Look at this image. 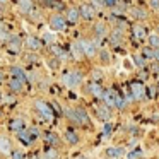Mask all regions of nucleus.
Listing matches in <instances>:
<instances>
[{"label":"nucleus","mask_w":159,"mask_h":159,"mask_svg":"<svg viewBox=\"0 0 159 159\" xmlns=\"http://www.w3.org/2000/svg\"><path fill=\"white\" fill-rule=\"evenodd\" d=\"M80 14H79V9L77 7H69L65 12V19L69 24H77V21H79Z\"/></svg>","instance_id":"nucleus-8"},{"label":"nucleus","mask_w":159,"mask_h":159,"mask_svg":"<svg viewBox=\"0 0 159 159\" xmlns=\"http://www.w3.org/2000/svg\"><path fill=\"white\" fill-rule=\"evenodd\" d=\"M130 91H132V94H134L135 99H142L144 94H145V87L142 86V84H139V82H132Z\"/></svg>","instance_id":"nucleus-13"},{"label":"nucleus","mask_w":159,"mask_h":159,"mask_svg":"<svg viewBox=\"0 0 159 159\" xmlns=\"http://www.w3.org/2000/svg\"><path fill=\"white\" fill-rule=\"evenodd\" d=\"M22 89H24V82L19 79H14V77H11L9 79V91L11 93H22Z\"/></svg>","instance_id":"nucleus-11"},{"label":"nucleus","mask_w":159,"mask_h":159,"mask_svg":"<svg viewBox=\"0 0 159 159\" xmlns=\"http://www.w3.org/2000/svg\"><path fill=\"white\" fill-rule=\"evenodd\" d=\"M103 5H104V7L115 9V7H116V0H103Z\"/></svg>","instance_id":"nucleus-35"},{"label":"nucleus","mask_w":159,"mask_h":159,"mask_svg":"<svg viewBox=\"0 0 159 159\" xmlns=\"http://www.w3.org/2000/svg\"><path fill=\"white\" fill-rule=\"evenodd\" d=\"M99 57H101V60L106 62V63L111 62V57H110V53H108V50H99Z\"/></svg>","instance_id":"nucleus-30"},{"label":"nucleus","mask_w":159,"mask_h":159,"mask_svg":"<svg viewBox=\"0 0 159 159\" xmlns=\"http://www.w3.org/2000/svg\"><path fill=\"white\" fill-rule=\"evenodd\" d=\"M94 33H96L98 38H104V36L108 34L106 24H104V22H96V26H94Z\"/></svg>","instance_id":"nucleus-20"},{"label":"nucleus","mask_w":159,"mask_h":159,"mask_svg":"<svg viewBox=\"0 0 159 159\" xmlns=\"http://www.w3.org/2000/svg\"><path fill=\"white\" fill-rule=\"evenodd\" d=\"M45 41L46 43H53L55 41V36H53L52 33H45Z\"/></svg>","instance_id":"nucleus-37"},{"label":"nucleus","mask_w":159,"mask_h":159,"mask_svg":"<svg viewBox=\"0 0 159 159\" xmlns=\"http://www.w3.org/2000/svg\"><path fill=\"white\" fill-rule=\"evenodd\" d=\"M57 157H58V152H57L55 147H52V149L46 151V159H57Z\"/></svg>","instance_id":"nucleus-31"},{"label":"nucleus","mask_w":159,"mask_h":159,"mask_svg":"<svg viewBox=\"0 0 159 159\" xmlns=\"http://www.w3.org/2000/svg\"><path fill=\"white\" fill-rule=\"evenodd\" d=\"M142 57H144V58H154V48H151V46H149V48H144V52H142Z\"/></svg>","instance_id":"nucleus-29"},{"label":"nucleus","mask_w":159,"mask_h":159,"mask_svg":"<svg viewBox=\"0 0 159 159\" xmlns=\"http://www.w3.org/2000/svg\"><path fill=\"white\" fill-rule=\"evenodd\" d=\"M9 48H11V52L17 53L19 50H21V45H19L17 39H9Z\"/></svg>","instance_id":"nucleus-28"},{"label":"nucleus","mask_w":159,"mask_h":159,"mask_svg":"<svg viewBox=\"0 0 159 159\" xmlns=\"http://www.w3.org/2000/svg\"><path fill=\"white\" fill-rule=\"evenodd\" d=\"M79 14H80V17H84L86 21H91V19H94V16H96V9L91 4H82L79 7Z\"/></svg>","instance_id":"nucleus-6"},{"label":"nucleus","mask_w":159,"mask_h":159,"mask_svg":"<svg viewBox=\"0 0 159 159\" xmlns=\"http://www.w3.org/2000/svg\"><path fill=\"white\" fill-rule=\"evenodd\" d=\"M72 53H74V57H75V58H80V57L84 55V52H82V48H80L79 41L72 45Z\"/></svg>","instance_id":"nucleus-26"},{"label":"nucleus","mask_w":159,"mask_h":159,"mask_svg":"<svg viewBox=\"0 0 159 159\" xmlns=\"http://www.w3.org/2000/svg\"><path fill=\"white\" fill-rule=\"evenodd\" d=\"M79 45H80V48H82V52H84V55H86V57H96L98 48H96V43H94V41H89V39H80Z\"/></svg>","instance_id":"nucleus-5"},{"label":"nucleus","mask_w":159,"mask_h":159,"mask_svg":"<svg viewBox=\"0 0 159 159\" xmlns=\"http://www.w3.org/2000/svg\"><path fill=\"white\" fill-rule=\"evenodd\" d=\"M111 41H113L115 45L121 43V41H123V34H121L120 31H113V33H111Z\"/></svg>","instance_id":"nucleus-27"},{"label":"nucleus","mask_w":159,"mask_h":159,"mask_svg":"<svg viewBox=\"0 0 159 159\" xmlns=\"http://www.w3.org/2000/svg\"><path fill=\"white\" fill-rule=\"evenodd\" d=\"M26 43H28V46L31 50H38L39 46H41V41H39V39H36V38H33V36H29V38L26 39Z\"/></svg>","instance_id":"nucleus-25"},{"label":"nucleus","mask_w":159,"mask_h":159,"mask_svg":"<svg viewBox=\"0 0 159 159\" xmlns=\"http://www.w3.org/2000/svg\"><path fill=\"white\" fill-rule=\"evenodd\" d=\"M11 77H14V79H19L24 82L26 80V72L22 69H19V67H12L11 69Z\"/></svg>","instance_id":"nucleus-21"},{"label":"nucleus","mask_w":159,"mask_h":159,"mask_svg":"<svg viewBox=\"0 0 159 159\" xmlns=\"http://www.w3.org/2000/svg\"><path fill=\"white\" fill-rule=\"evenodd\" d=\"M156 33H157V34H159V26H157V31H156Z\"/></svg>","instance_id":"nucleus-44"},{"label":"nucleus","mask_w":159,"mask_h":159,"mask_svg":"<svg viewBox=\"0 0 159 159\" xmlns=\"http://www.w3.org/2000/svg\"><path fill=\"white\" fill-rule=\"evenodd\" d=\"M75 159H87L86 156H79V157H75Z\"/></svg>","instance_id":"nucleus-43"},{"label":"nucleus","mask_w":159,"mask_h":159,"mask_svg":"<svg viewBox=\"0 0 159 159\" xmlns=\"http://www.w3.org/2000/svg\"><path fill=\"white\" fill-rule=\"evenodd\" d=\"M130 14H132V17H135V19H145V17H147V12H145L144 9H140V7L132 9Z\"/></svg>","instance_id":"nucleus-24"},{"label":"nucleus","mask_w":159,"mask_h":159,"mask_svg":"<svg viewBox=\"0 0 159 159\" xmlns=\"http://www.w3.org/2000/svg\"><path fill=\"white\" fill-rule=\"evenodd\" d=\"M48 22H50V28L55 29V31H65L67 26H69L65 16H62V14H53Z\"/></svg>","instance_id":"nucleus-4"},{"label":"nucleus","mask_w":159,"mask_h":159,"mask_svg":"<svg viewBox=\"0 0 159 159\" xmlns=\"http://www.w3.org/2000/svg\"><path fill=\"white\" fill-rule=\"evenodd\" d=\"M16 135H17L19 142H22V144H24V145H29V144H31V142H33L31 135H29V130H26V128H24V130H21V132H17V134H16Z\"/></svg>","instance_id":"nucleus-18"},{"label":"nucleus","mask_w":159,"mask_h":159,"mask_svg":"<svg viewBox=\"0 0 159 159\" xmlns=\"http://www.w3.org/2000/svg\"><path fill=\"white\" fill-rule=\"evenodd\" d=\"M31 159H38V157H31Z\"/></svg>","instance_id":"nucleus-45"},{"label":"nucleus","mask_w":159,"mask_h":159,"mask_svg":"<svg viewBox=\"0 0 159 159\" xmlns=\"http://www.w3.org/2000/svg\"><path fill=\"white\" fill-rule=\"evenodd\" d=\"M4 79H5V75H4V72L0 70V82H4Z\"/></svg>","instance_id":"nucleus-42"},{"label":"nucleus","mask_w":159,"mask_h":159,"mask_svg":"<svg viewBox=\"0 0 159 159\" xmlns=\"http://www.w3.org/2000/svg\"><path fill=\"white\" fill-rule=\"evenodd\" d=\"M26 128V123H24V120H22L21 116H16V118H12L11 120V123H9V130L11 132H21V130H24Z\"/></svg>","instance_id":"nucleus-9"},{"label":"nucleus","mask_w":159,"mask_h":159,"mask_svg":"<svg viewBox=\"0 0 159 159\" xmlns=\"http://www.w3.org/2000/svg\"><path fill=\"white\" fill-rule=\"evenodd\" d=\"M104 156H106V159H118L123 156V149L121 147H108L104 151Z\"/></svg>","instance_id":"nucleus-15"},{"label":"nucleus","mask_w":159,"mask_h":159,"mask_svg":"<svg viewBox=\"0 0 159 159\" xmlns=\"http://www.w3.org/2000/svg\"><path fill=\"white\" fill-rule=\"evenodd\" d=\"M63 139H65V142L67 144H70V145H77L79 144V134H77L75 130H67L65 134H63Z\"/></svg>","instance_id":"nucleus-14"},{"label":"nucleus","mask_w":159,"mask_h":159,"mask_svg":"<svg viewBox=\"0 0 159 159\" xmlns=\"http://www.w3.org/2000/svg\"><path fill=\"white\" fill-rule=\"evenodd\" d=\"M116 98H118V93H116V91L108 89L106 93H104L103 101H104V104H106L108 108H115V103H116Z\"/></svg>","instance_id":"nucleus-10"},{"label":"nucleus","mask_w":159,"mask_h":159,"mask_svg":"<svg viewBox=\"0 0 159 159\" xmlns=\"http://www.w3.org/2000/svg\"><path fill=\"white\" fill-rule=\"evenodd\" d=\"M82 80H84V74L80 72V70H70V72L65 74V77H63V82H65L69 87L80 86Z\"/></svg>","instance_id":"nucleus-3"},{"label":"nucleus","mask_w":159,"mask_h":159,"mask_svg":"<svg viewBox=\"0 0 159 159\" xmlns=\"http://www.w3.org/2000/svg\"><path fill=\"white\" fill-rule=\"evenodd\" d=\"M96 116L99 118L101 121H110V118H111V111H110V108L106 106V104H99V106L96 108Z\"/></svg>","instance_id":"nucleus-7"},{"label":"nucleus","mask_w":159,"mask_h":159,"mask_svg":"<svg viewBox=\"0 0 159 159\" xmlns=\"http://www.w3.org/2000/svg\"><path fill=\"white\" fill-rule=\"evenodd\" d=\"M11 157H12V159H26V156L22 154L21 151H17V149H12V152H11Z\"/></svg>","instance_id":"nucleus-32"},{"label":"nucleus","mask_w":159,"mask_h":159,"mask_svg":"<svg viewBox=\"0 0 159 159\" xmlns=\"http://www.w3.org/2000/svg\"><path fill=\"white\" fill-rule=\"evenodd\" d=\"M0 152L2 154H11L12 152V144L9 137H0Z\"/></svg>","instance_id":"nucleus-16"},{"label":"nucleus","mask_w":159,"mask_h":159,"mask_svg":"<svg viewBox=\"0 0 159 159\" xmlns=\"http://www.w3.org/2000/svg\"><path fill=\"white\" fill-rule=\"evenodd\" d=\"M19 11L22 14H31L33 12V2L31 0H19Z\"/></svg>","instance_id":"nucleus-19"},{"label":"nucleus","mask_w":159,"mask_h":159,"mask_svg":"<svg viewBox=\"0 0 159 159\" xmlns=\"http://www.w3.org/2000/svg\"><path fill=\"white\" fill-rule=\"evenodd\" d=\"M33 104H34V110L41 115L43 120L52 121L53 118H55V115H53V111H52V106H50L48 103H45V101H41V99H36Z\"/></svg>","instance_id":"nucleus-2"},{"label":"nucleus","mask_w":159,"mask_h":159,"mask_svg":"<svg viewBox=\"0 0 159 159\" xmlns=\"http://www.w3.org/2000/svg\"><path fill=\"white\" fill-rule=\"evenodd\" d=\"M101 75H103V74H101V70H94V72H93V77H94V82H98V80L101 79Z\"/></svg>","instance_id":"nucleus-39"},{"label":"nucleus","mask_w":159,"mask_h":159,"mask_svg":"<svg viewBox=\"0 0 159 159\" xmlns=\"http://www.w3.org/2000/svg\"><path fill=\"white\" fill-rule=\"evenodd\" d=\"M151 5L154 9H159V0H151Z\"/></svg>","instance_id":"nucleus-41"},{"label":"nucleus","mask_w":159,"mask_h":159,"mask_svg":"<svg viewBox=\"0 0 159 159\" xmlns=\"http://www.w3.org/2000/svg\"><path fill=\"white\" fill-rule=\"evenodd\" d=\"M103 132H104V137H110V134H111V125L108 123V121H106V125H104Z\"/></svg>","instance_id":"nucleus-36"},{"label":"nucleus","mask_w":159,"mask_h":159,"mask_svg":"<svg viewBox=\"0 0 159 159\" xmlns=\"http://www.w3.org/2000/svg\"><path fill=\"white\" fill-rule=\"evenodd\" d=\"M45 140L48 142L52 147H57V145H60V139L57 137L55 132H45Z\"/></svg>","instance_id":"nucleus-17"},{"label":"nucleus","mask_w":159,"mask_h":159,"mask_svg":"<svg viewBox=\"0 0 159 159\" xmlns=\"http://www.w3.org/2000/svg\"><path fill=\"white\" fill-rule=\"evenodd\" d=\"M134 60H135V63H137V67H142L145 63V58L142 55H134Z\"/></svg>","instance_id":"nucleus-34"},{"label":"nucleus","mask_w":159,"mask_h":159,"mask_svg":"<svg viewBox=\"0 0 159 159\" xmlns=\"http://www.w3.org/2000/svg\"><path fill=\"white\" fill-rule=\"evenodd\" d=\"M87 89H89V91H91V94H93L94 98H98V99H103V98H104V93H106V91H104L98 82H91Z\"/></svg>","instance_id":"nucleus-12"},{"label":"nucleus","mask_w":159,"mask_h":159,"mask_svg":"<svg viewBox=\"0 0 159 159\" xmlns=\"http://www.w3.org/2000/svg\"><path fill=\"white\" fill-rule=\"evenodd\" d=\"M46 4H48L50 7H55L57 11L62 9V2H60V0H46Z\"/></svg>","instance_id":"nucleus-33"},{"label":"nucleus","mask_w":159,"mask_h":159,"mask_svg":"<svg viewBox=\"0 0 159 159\" xmlns=\"http://www.w3.org/2000/svg\"><path fill=\"white\" fill-rule=\"evenodd\" d=\"M29 135H31V139L34 140L36 137H39V130L38 128H31V130H29Z\"/></svg>","instance_id":"nucleus-38"},{"label":"nucleus","mask_w":159,"mask_h":159,"mask_svg":"<svg viewBox=\"0 0 159 159\" xmlns=\"http://www.w3.org/2000/svg\"><path fill=\"white\" fill-rule=\"evenodd\" d=\"M147 41H149V46L154 50L159 48V34L157 33H151V34L147 36Z\"/></svg>","instance_id":"nucleus-22"},{"label":"nucleus","mask_w":159,"mask_h":159,"mask_svg":"<svg viewBox=\"0 0 159 159\" xmlns=\"http://www.w3.org/2000/svg\"><path fill=\"white\" fill-rule=\"evenodd\" d=\"M132 31H134V36L137 39H144L145 36H149L147 33H145V28H142V26H134V28H132Z\"/></svg>","instance_id":"nucleus-23"},{"label":"nucleus","mask_w":159,"mask_h":159,"mask_svg":"<svg viewBox=\"0 0 159 159\" xmlns=\"http://www.w3.org/2000/svg\"><path fill=\"white\" fill-rule=\"evenodd\" d=\"M137 156H140V152H137V151H135V152H130V154H128V159H135Z\"/></svg>","instance_id":"nucleus-40"},{"label":"nucleus","mask_w":159,"mask_h":159,"mask_svg":"<svg viewBox=\"0 0 159 159\" xmlns=\"http://www.w3.org/2000/svg\"><path fill=\"white\" fill-rule=\"evenodd\" d=\"M67 118L75 125H87L89 123V115L82 110V108H72V110L65 111Z\"/></svg>","instance_id":"nucleus-1"}]
</instances>
